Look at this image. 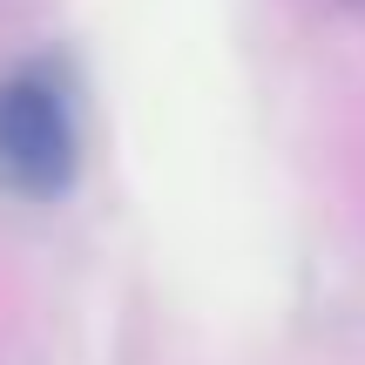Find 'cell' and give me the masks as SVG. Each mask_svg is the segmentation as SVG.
<instances>
[{
  "label": "cell",
  "instance_id": "6da1fadb",
  "mask_svg": "<svg viewBox=\"0 0 365 365\" xmlns=\"http://www.w3.org/2000/svg\"><path fill=\"white\" fill-rule=\"evenodd\" d=\"M81 176V102L61 61H21L0 75V190L54 203Z\"/></svg>",
  "mask_w": 365,
  "mask_h": 365
},
{
  "label": "cell",
  "instance_id": "7a4b0ae2",
  "mask_svg": "<svg viewBox=\"0 0 365 365\" xmlns=\"http://www.w3.org/2000/svg\"><path fill=\"white\" fill-rule=\"evenodd\" d=\"M352 7H365V0H352Z\"/></svg>",
  "mask_w": 365,
  "mask_h": 365
}]
</instances>
